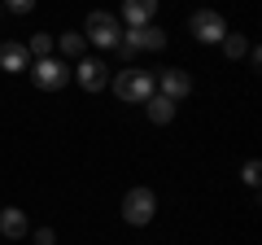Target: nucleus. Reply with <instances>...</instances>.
Wrapping results in <instances>:
<instances>
[{"instance_id":"dca6fc26","label":"nucleus","mask_w":262,"mask_h":245,"mask_svg":"<svg viewBox=\"0 0 262 245\" xmlns=\"http://www.w3.org/2000/svg\"><path fill=\"white\" fill-rule=\"evenodd\" d=\"M241 179H245V184H249V189H258V179H262V167H258V158H249V162H245Z\"/></svg>"},{"instance_id":"7ed1b4c3","label":"nucleus","mask_w":262,"mask_h":245,"mask_svg":"<svg viewBox=\"0 0 262 245\" xmlns=\"http://www.w3.org/2000/svg\"><path fill=\"white\" fill-rule=\"evenodd\" d=\"M153 215H158V197H153V189H127V197H122V219H127L131 228H144Z\"/></svg>"},{"instance_id":"ddd939ff","label":"nucleus","mask_w":262,"mask_h":245,"mask_svg":"<svg viewBox=\"0 0 262 245\" xmlns=\"http://www.w3.org/2000/svg\"><path fill=\"white\" fill-rule=\"evenodd\" d=\"M144 110H149L153 122H170V118H175V101H166V96H158V92L144 101Z\"/></svg>"},{"instance_id":"2eb2a0df","label":"nucleus","mask_w":262,"mask_h":245,"mask_svg":"<svg viewBox=\"0 0 262 245\" xmlns=\"http://www.w3.org/2000/svg\"><path fill=\"white\" fill-rule=\"evenodd\" d=\"M53 48H57V39L48 35V31H39V35H31L27 53H31V62H39V57H53Z\"/></svg>"},{"instance_id":"f03ea898","label":"nucleus","mask_w":262,"mask_h":245,"mask_svg":"<svg viewBox=\"0 0 262 245\" xmlns=\"http://www.w3.org/2000/svg\"><path fill=\"white\" fill-rule=\"evenodd\" d=\"M118 35H122V22L114 18V13H105V9H92V13H88V22H83V39H88V44L114 48V44H118Z\"/></svg>"},{"instance_id":"20e7f679","label":"nucleus","mask_w":262,"mask_h":245,"mask_svg":"<svg viewBox=\"0 0 262 245\" xmlns=\"http://www.w3.org/2000/svg\"><path fill=\"white\" fill-rule=\"evenodd\" d=\"M31 79H35V88H44V92H57V88H66L70 70H66L61 57H39V62H31Z\"/></svg>"},{"instance_id":"f8f14e48","label":"nucleus","mask_w":262,"mask_h":245,"mask_svg":"<svg viewBox=\"0 0 262 245\" xmlns=\"http://www.w3.org/2000/svg\"><path fill=\"white\" fill-rule=\"evenodd\" d=\"M57 48H61V57H88V39H83V31H61Z\"/></svg>"},{"instance_id":"0eeeda50","label":"nucleus","mask_w":262,"mask_h":245,"mask_svg":"<svg viewBox=\"0 0 262 245\" xmlns=\"http://www.w3.org/2000/svg\"><path fill=\"white\" fill-rule=\"evenodd\" d=\"M75 79H79V88H88V92H101V88L110 84V66H105V62H96V57H79Z\"/></svg>"},{"instance_id":"423d86ee","label":"nucleus","mask_w":262,"mask_h":245,"mask_svg":"<svg viewBox=\"0 0 262 245\" xmlns=\"http://www.w3.org/2000/svg\"><path fill=\"white\" fill-rule=\"evenodd\" d=\"M188 27H192V35L201 39V44H219V39L227 35V22H223V13H214V9H196Z\"/></svg>"},{"instance_id":"6ab92c4d","label":"nucleus","mask_w":262,"mask_h":245,"mask_svg":"<svg viewBox=\"0 0 262 245\" xmlns=\"http://www.w3.org/2000/svg\"><path fill=\"white\" fill-rule=\"evenodd\" d=\"M0 13H5V9H0Z\"/></svg>"},{"instance_id":"4468645a","label":"nucleus","mask_w":262,"mask_h":245,"mask_svg":"<svg viewBox=\"0 0 262 245\" xmlns=\"http://www.w3.org/2000/svg\"><path fill=\"white\" fill-rule=\"evenodd\" d=\"M219 44H223V53H227V57H232V62H236V57H249V48H253V44H249V39H245V35H241V31H227V35H223V39H219Z\"/></svg>"},{"instance_id":"a211bd4d","label":"nucleus","mask_w":262,"mask_h":245,"mask_svg":"<svg viewBox=\"0 0 262 245\" xmlns=\"http://www.w3.org/2000/svg\"><path fill=\"white\" fill-rule=\"evenodd\" d=\"M57 236H53V228H35V245H53Z\"/></svg>"},{"instance_id":"1a4fd4ad","label":"nucleus","mask_w":262,"mask_h":245,"mask_svg":"<svg viewBox=\"0 0 262 245\" xmlns=\"http://www.w3.org/2000/svg\"><path fill=\"white\" fill-rule=\"evenodd\" d=\"M0 70L5 75H22V70H31V53L22 39H5L0 44Z\"/></svg>"},{"instance_id":"6e6552de","label":"nucleus","mask_w":262,"mask_h":245,"mask_svg":"<svg viewBox=\"0 0 262 245\" xmlns=\"http://www.w3.org/2000/svg\"><path fill=\"white\" fill-rule=\"evenodd\" d=\"M188 92H192V75H188V70H162V75H158V96H166V101H184Z\"/></svg>"},{"instance_id":"f3484780","label":"nucleus","mask_w":262,"mask_h":245,"mask_svg":"<svg viewBox=\"0 0 262 245\" xmlns=\"http://www.w3.org/2000/svg\"><path fill=\"white\" fill-rule=\"evenodd\" d=\"M0 9H9V13H31V9H35V0H0Z\"/></svg>"},{"instance_id":"9d476101","label":"nucleus","mask_w":262,"mask_h":245,"mask_svg":"<svg viewBox=\"0 0 262 245\" xmlns=\"http://www.w3.org/2000/svg\"><path fill=\"white\" fill-rule=\"evenodd\" d=\"M153 18H158V0H122V18L118 22H127V31L131 27H149Z\"/></svg>"},{"instance_id":"39448f33","label":"nucleus","mask_w":262,"mask_h":245,"mask_svg":"<svg viewBox=\"0 0 262 245\" xmlns=\"http://www.w3.org/2000/svg\"><path fill=\"white\" fill-rule=\"evenodd\" d=\"M122 44H127L131 48V53H158V48H166V31H162V27H153V22H149V27H122Z\"/></svg>"},{"instance_id":"9b49d317","label":"nucleus","mask_w":262,"mask_h":245,"mask_svg":"<svg viewBox=\"0 0 262 245\" xmlns=\"http://www.w3.org/2000/svg\"><path fill=\"white\" fill-rule=\"evenodd\" d=\"M27 232H31L27 210H18V206H5V210H0V236H9V241H22Z\"/></svg>"},{"instance_id":"f257e3e1","label":"nucleus","mask_w":262,"mask_h":245,"mask_svg":"<svg viewBox=\"0 0 262 245\" xmlns=\"http://www.w3.org/2000/svg\"><path fill=\"white\" fill-rule=\"evenodd\" d=\"M153 92H158V75H153V70L127 66V70H118V75H114V96H118V101H127V105H144Z\"/></svg>"}]
</instances>
